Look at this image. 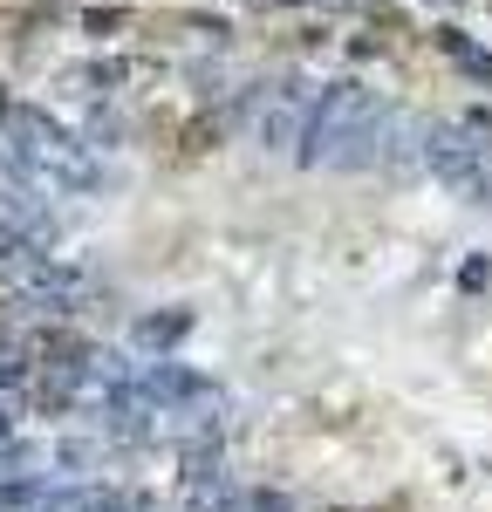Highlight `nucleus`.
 <instances>
[{
  "label": "nucleus",
  "mask_w": 492,
  "mask_h": 512,
  "mask_svg": "<svg viewBox=\"0 0 492 512\" xmlns=\"http://www.w3.org/2000/svg\"><path fill=\"white\" fill-rule=\"evenodd\" d=\"M41 362H48V376L76 383L82 369H89V342H82V335H48V342H41Z\"/></svg>",
  "instance_id": "obj_1"
},
{
  "label": "nucleus",
  "mask_w": 492,
  "mask_h": 512,
  "mask_svg": "<svg viewBox=\"0 0 492 512\" xmlns=\"http://www.w3.org/2000/svg\"><path fill=\"white\" fill-rule=\"evenodd\" d=\"M151 396H171V403H205V376H192V369H178V362H158L151 369Z\"/></svg>",
  "instance_id": "obj_2"
},
{
  "label": "nucleus",
  "mask_w": 492,
  "mask_h": 512,
  "mask_svg": "<svg viewBox=\"0 0 492 512\" xmlns=\"http://www.w3.org/2000/svg\"><path fill=\"white\" fill-rule=\"evenodd\" d=\"M185 335H192V315H185V308L137 321V349H171V342H185Z\"/></svg>",
  "instance_id": "obj_3"
},
{
  "label": "nucleus",
  "mask_w": 492,
  "mask_h": 512,
  "mask_svg": "<svg viewBox=\"0 0 492 512\" xmlns=\"http://www.w3.org/2000/svg\"><path fill=\"white\" fill-rule=\"evenodd\" d=\"M82 28H89V35H123V7H89Z\"/></svg>",
  "instance_id": "obj_4"
},
{
  "label": "nucleus",
  "mask_w": 492,
  "mask_h": 512,
  "mask_svg": "<svg viewBox=\"0 0 492 512\" xmlns=\"http://www.w3.org/2000/svg\"><path fill=\"white\" fill-rule=\"evenodd\" d=\"M458 69H465L472 82H492V55H486V48H465V55H458Z\"/></svg>",
  "instance_id": "obj_5"
},
{
  "label": "nucleus",
  "mask_w": 492,
  "mask_h": 512,
  "mask_svg": "<svg viewBox=\"0 0 492 512\" xmlns=\"http://www.w3.org/2000/svg\"><path fill=\"white\" fill-rule=\"evenodd\" d=\"M369 21H383V28H404V14H397L390 0H369Z\"/></svg>",
  "instance_id": "obj_6"
},
{
  "label": "nucleus",
  "mask_w": 492,
  "mask_h": 512,
  "mask_svg": "<svg viewBox=\"0 0 492 512\" xmlns=\"http://www.w3.org/2000/svg\"><path fill=\"white\" fill-rule=\"evenodd\" d=\"M492 280V260H465V287H486Z\"/></svg>",
  "instance_id": "obj_7"
},
{
  "label": "nucleus",
  "mask_w": 492,
  "mask_h": 512,
  "mask_svg": "<svg viewBox=\"0 0 492 512\" xmlns=\"http://www.w3.org/2000/svg\"><path fill=\"white\" fill-rule=\"evenodd\" d=\"M431 7H458V0H431Z\"/></svg>",
  "instance_id": "obj_8"
}]
</instances>
